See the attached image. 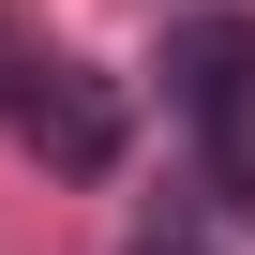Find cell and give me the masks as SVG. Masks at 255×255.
Segmentation results:
<instances>
[{
  "instance_id": "1",
  "label": "cell",
  "mask_w": 255,
  "mask_h": 255,
  "mask_svg": "<svg viewBox=\"0 0 255 255\" xmlns=\"http://www.w3.org/2000/svg\"><path fill=\"white\" fill-rule=\"evenodd\" d=\"M165 90H180V120L210 135V180L255 210V15H195L165 45Z\"/></svg>"
},
{
  "instance_id": "2",
  "label": "cell",
  "mask_w": 255,
  "mask_h": 255,
  "mask_svg": "<svg viewBox=\"0 0 255 255\" xmlns=\"http://www.w3.org/2000/svg\"><path fill=\"white\" fill-rule=\"evenodd\" d=\"M15 135H30L60 180H105V165H120V90H105L90 60H30V75H15Z\"/></svg>"
},
{
  "instance_id": "3",
  "label": "cell",
  "mask_w": 255,
  "mask_h": 255,
  "mask_svg": "<svg viewBox=\"0 0 255 255\" xmlns=\"http://www.w3.org/2000/svg\"><path fill=\"white\" fill-rule=\"evenodd\" d=\"M135 255H210V240H135Z\"/></svg>"
}]
</instances>
